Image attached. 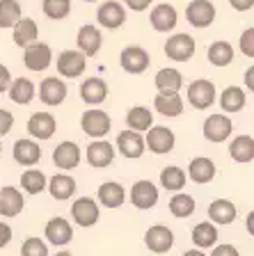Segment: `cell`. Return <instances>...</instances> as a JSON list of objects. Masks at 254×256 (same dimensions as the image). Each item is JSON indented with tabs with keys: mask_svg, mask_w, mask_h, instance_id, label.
I'll list each match as a JSON object with an SVG mask.
<instances>
[{
	"mask_svg": "<svg viewBox=\"0 0 254 256\" xmlns=\"http://www.w3.org/2000/svg\"><path fill=\"white\" fill-rule=\"evenodd\" d=\"M215 101H217V92L211 80L199 78V80H192L188 85V103L195 110H208Z\"/></svg>",
	"mask_w": 254,
	"mask_h": 256,
	"instance_id": "obj_1",
	"label": "cell"
},
{
	"mask_svg": "<svg viewBox=\"0 0 254 256\" xmlns=\"http://www.w3.org/2000/svg\"><path fill=\"white\" fill-rule=\"evenodd\" d=\"M23 64L30 71H46L53 64V48L44 42H32L23 50Z\"/></svg>",
	"mask_w": 254,
	"mask_h": 256,
	"instance_id": "obj_2",
	"label": "cell"
},
{
	"mask_svg": "<svg viewBox=\"0 0 254 256\" xmlns=\"http://www.w3.org/2000/svg\"><path fill=\"white\" fill-rule=\"evenodd\" d=\"M80 126H83V133L85 135H90V138L99 140V138H106V135L110 133L112 119H110V114H108V112L92 108V110L83 112V117H80Z\"/></svg>",
	"mask_w": 254,
	"mask_h": 256,
	"instance_id": "obj_3",
	"label": "cell"
},
{
	"mask_svg": "<svg viewBox=\"0 0 254 256\" xmlns=\"http://www.w3.org/2000/svg\"><path fill=\"white\" fill-rule=\"evenodd\" d=\"M197 50V44L190 34H185V32H179V34H172V37L165 42V55L169 60H174V62H188L192 60Z\"/></svg>",
	"mask_w": 254,
	"mask_h": 256,
	"instance_id": "obj_4",
	"label": "cell"
},
{
	"mask_svg": "<svg viewBox=\"0 0 254 256\" xmlns=\"http://www.w3.org/2000/svg\"><path fill=\"white\" fill-rule=\"evenodd\" d=\"M215 14H217L215 5H213L211 0H192L190 5L185 7V21L190 23L192 28H199V30L213 26Z\"/></svg>",
	"mask_w": 254,
	"mask_h": 256,
	"instance_id": "obj_5",
	"label": "cell"
},
{
	"mask_svg": "<svg viewBox=\"0 0 254 256\" xmlns=\"http://www.w3.org/2000/svg\"><path fill=\"white\" fill-rule=\"evenodd\" d=\"M96 23L108 30H117L126 23V7L117 0H106L101 2L99 10H96Z\"/></svg>",
	"mask_w": 254,
	"mask_h": 256,
	"instance_id": "obj_6",
	"label": "cell"
},
{
	"mask_svg": "<svg viewBox=\"0 0 254 256\" xmlns=\"http://www.w3.org/2000/svg\"><path fill=\"white\" fill-rule=\"evenodd\" d=\"M119 64H122V69L126 71V74L138 76L149 69L151 58H149V53L142 46H126L122 50V55H119Z\"/></svg>",
	"mask_w": 254,
	"mask_h": 256,
	"instance_id": "obj_7",
	"label": "cell"
},
{
	"mask_svg": "<svg viewBox=\"0 0 254 256\" xmlns=\"http://www.w3.org/2000/svg\"><path fill=\"white\" fill-rule=\"evenodd\" d=\"M87 69V55L80 50H62L58 55V74L62 78H78Z\"/></svg>",
	"mask_w": 254,
	"mask_h": 256,
	"instance_id": "obj_8",
	"label": "cell"
},
{
	"mask_svg": "<svg viewBox=\"0 0 254 256\" xmlns=\"http://www.w3.org/2000/svg\"><path fill=\"white\" fill-rule=\"evenodd\" d=\"M144 245H147L149 252H154V254H165V252H169L174 247V234L165 224H154L144 234Z\"/></svg>",
	"mask_w": 254,
	"mask_h": 256,
	"instance_id": "obj_9",
	"label": "cell"
},
{
	"mask_svg": "<svg viewBox=\"0 0 254 256\" xmlns=\"http://www.w3.org/2000/svg\"><path fill=\"white\" fill-rule=\"evenodd\" d=\"M144 144L149 146V151L156 156H163V154H169L174 149L176 144V138H174V130L167 126H151L147 133V140Z\"/></svg>",
	"mask_w": 254,
	"mask_h": 256,
	"instance_id": "obj_10",
	"label": "cell"
},
{
	"mask_svg": "<svg viewBox=\"0 0 254 256\" xmlns=\"http://www.w3.org/2000/svg\"><path fill=\"white\" fill-rule=\"evenodd\" d=\"M231 130H233L231 119L227 114H222V112L220 114H208L206 122H204V138L213 144H220L224 140H229Z\"/></svg>",
	"mask_w": 254,
	"mask_h": 256,
	"instance_id": "obj_11",
	"label": "cell"
},
{
	"mask_svg": "<svg viewBox=\"0 0 254 256\" xmlns=\"http://www.w3.org/2000/svg\"><path fill=\"white\" fill-rule=\"evenodd\" d=\"M149 23H151V28L156 32H172L176 28V23H179V12L169 2H160V5H156L151 10Z\"/></svg>",
	"mask_w": 254,
	"mask_h": 256,
	"instance_id": "obj_12",
	"label": "cell"
},
{
	"mask_svg": "<svg viewBox=\"0 0 254 256\" xmlns=\"http://www.w3.org/2000/svg\"><path fill=\"white\" fill-rule=\"evenodd\" d=\"M131 204L140 210H149L158 204V188L151 181L142 178V181H135L131 188Z\"/></svg>",
	"mask_w": 254,
	"mask_h": 256,
	"instance_id": "obj_13",
	"label": "cell"
},
{
	"mask_svg": "<svg viewBox=\"0 0 254 256\" xmlns=\"http://www.w3.org/2000/svg\"><path fill=\"white\" fill-rule=\"evenodd\" d=\"M144 138L138 133V130H122V133L117 135V151L124 156V158H128V160H138V158H142V154H144Z\"/></svg>",
	"mask_w": 254,
	"mask_h": 256,
	"instance_id": "obj_14",
	"label": "cell"
},
{
	"mask_svg": "<svg viewBox=\"0 0 254 256\" xmlns=\"http://www.w3.org/2000/svg\"><path fill=\"white\" fill-rule=\"evenodd\" d=\"M76 44H78L80 53L92 58V55H96L101 50V46H103V34H101V30L94 26V23H85V26H80V30H78Z\"/></svg>",
	"mask_w": 254,
	"mask_h": 256,
	"instance_id": "obj_15",
	"label": "cell"
},
{
	"mask_svg": "<svg viewBox=\"0 0 254 256\" xmlns=\"http://www.w3.org/2000/svg\"><path fill=\"white\" fill-rule=\"evenodd\" d=\"M71 218L78 226H94L99 222V204L90 197H80L71 206Z\"/></svg>",
	"mask_w": 254,
	"mask_h": 256,
	"instance_id": "obj_16",
	"label": "cell"
},
{
	"mask_svg": "<svg viewBox=\"0 0 254 256\" xmlns=\"http://www.w3.org/2000/svg\"><path fill=\"white\" fill-rule=\"evenodd\" d=\"M53 162L58 170H76L80 165V146L76 142H60L53 149Z\"/></svg>",
	"mask_w": 254,
	"mask_h": 256,
	"instance_id": "obj_17",
	"label": "cell"
},
{
	"mask_svg": "<svg viewBox=\"0 0 254 256\" xmlns=\"http://www.w3.org/2000/svg\"><path fill=\"white\" fill-rule=\"evenodd\" d=\"M58 128V122L51 112H35L30 119H28V133L37 140H51Z\"/></svg>",
	"mask_w": 254,
	"mask_h": 256,
	"instance_id": "obj_18",
	"label": "cell"
},
{
	"mask_svg": "<svg viewBox=\"0 0 254 256\" xmlns=\"http://www.w3.org/2000/svg\"><path fill=\"white\" fill-rule=\"evenodd\" d=\"M87 162L96 170H103V167L112 165V160H115V149H112V144L106 142V140H94V142L87 146Z\"/></svg>",
	"mask_w": 254,
	"mask_h": 256,
	"instance_id": "obj_19",
	"label": "cell"
},
{
	"mask_svg": "<svg viewBox=\"0 0 254 256\" xmlns=\"http://www.w3.org/2000/svg\"><path fill=\"white\" fill-rule=\"evenodd\" d=\"M23 206H26V202H23V194L19 188H0V215L3 218H16L23 210Z\"/></svg>",
	"mask_w": 254,
	"mask_h": 256,
	"instance_id": "obj_20",
	"label": "cell"
},
{
	"mask_svg": "<svg viewBox=\"0 0 254 256\" xmlns=\"http://www.w3.org/2000/svg\"><path fill=\"white\" fill-rule=\"evenodd\" d=\"M39 98L46 106H60L67 98V85L64 80H60L58 76L55 78H44L42 85H39Z\"/></svg>",
	"mask_w": 254,
	"mask_h": 256,
	"instance_id": "obj_21",
	"label": "cell"
},
{
	"mask_svg": "<svg viewBox=\"0 0 254 256\" xmlns=\"http://www.w3.org/2000/svg\"><path fill=\"white\" fill-rule=\"evenodd\" d=\"M12 37H14L16 46H21V48H26L28 44H32V42H37L39 39L37 21L30 18V16H21V18L14 23V28H12Z\"/></svg>",
	"mask_w": 254,
	"mask_h": 256,
	"instance_id": "obj_22",
	"label": "cell"
},
{
	"mask_svg": "<svg viewBox=\"0 0 254 256\" xmlns=\"http://www.w3.org/2000/svg\"><path fill=\"white\" fill-rule=\"evenodd\" d=\"M217 170H215V162H213L211 158H206V156H199V158H192L190 165H188V178L195 183H199V186H204V183H211L213 178H215Z\"/></svg>",
	"mask_w": 254,
	"mask_h": 256,
	"instance_id": "obj_23",
	"label": "cell"
},
{
	"mask_svg": "<svg viewBox=\"0 0 254 256\" xmlns=\"http://www.w3.org/2000/svg\"><path fill=\"white\" fill-rule=\"evenodd\" d=\"M80 98H83L87 106H101V103L108 98V85L103 78H87L80 85Z\"/></svg>",
	"mask_w": 254,
	"mask_h": 256,
	"instance_id": "obj_24",
	"label": "cell"
},
{
	"mask_svg": "<svg viewBox=\"0 0 254 256\" xmlns=\"http://www.w3.org/2000/svg\"><path fill=\"white\" fill-rule=\"evenodd\" d=\"M71 238H74V229H71V224L64 218H53L46 224V240L51 245L55 247L69 245Z\"/></svg>",
	"mask_w": 254,
	"mask_h": 256,
	"instance_id": "obj_25",
	"label": "cell"
},
{
	"mask_svg": "<svg viewBox=\"0 0 254 256\" xmlns=\"http://www.w3.org/2000/svg\"><path fill=\"white\" fill-rule=\"evenodd\" d=\"M154 108L163 117H179L183 112V98L179 96V92H158V96L154 98Z\"/></svg>",
	"mask_w": 254,
	"mask_h": 256,
	"instance_id": "obj_26",
	"label": "cell"
},
{
	"mask_svg": "<svg viewBox=\"0 0 254 256\" xmlns=\"http://www.w3.org/2000/svg\"><path fill=\"white\" fill-rule=\"evenodd\" d=\"M126 202V190L122 183L117 181H106L99 188V204L106 208H119Z\"/></svg>",
	"mask_w": 254,
	"mask_h": 256,
	"instance_id": "obj_27",
	"label": "cell"
},
{
	"mask_svg": "<svg viewBox=\"0 0 254 256\" xmlns=\"http://www.w3.org/2000/svg\"><path fill=\"white\" fill-rule=\"evenodd\" d=\"M14 160L23 167L37 165L39 160H42V149H39V144L32 142V140H19V142L14 144Z\"/></svg>",
	"mask_w": 254,
	"mask_h": 256,
	"instance_id": "obj_28",
	"label": "cell"
},
{
	"mask_svg": "<svg viewBox=\"0 0 254 256\" xmlns=\"http://www.w3.org/2000/svg\"><path fill=\"white\" fill-rule=\"evenodd\" d=\"M51 197L58 199V202H67L76 194V181L71 178L69 174H55L51 181L46 183Z\"/></svg>",
	"mask_w": 254,
	"mask_h": 256,
	"instance_id": "obj_29",
	"label": "cell"
},
{
	"mask_svg": "<svg viewBox=\"0 0 254 256\" xmlns=\"http://www.w3.org/2000/svg\"><path fill=\"white\" fill-rule=\"evenodd\" d=\"M7 94H10V98L16 106H28L35 98V82L30 78H12Z\"/></svg>",
	"mask_w": 254,
	"mask_h": 256,
	"instance_id": "obj_30",
	"label": "cell"
},
{
	"mask_svg": "<svg viewBox=\"0 0 254 256\" xmlns=\"http://www.w3.org/2000/svg\"><path fill=\"white\" fill-rule=\"evenodd\" d=\"M229 156H231V160L240 162V165L252 162L254 160V138H249V135L233 138V142L229 144Z\"/></svg>",
	"mask_w": 254,
	"mask_h": 256,
	"instance_id": "obj_31",
	"label": "cell"
},
{
	"mask_svg": "<svg viewBox=\"0 0 254 256\" xmlns=\"http://www.w3.org/2000/svg\"><path fill=\"white\" fill-rule=\"evenodd\" d=\"M208 220L213 224H231L236 220V206L229 199H215L208 206Z\"/></svg>",
	"mask_w": 254,
	"mask_h": 256,
	"instance_id": "obj_32",
	"label": "cell"
},
{
	"mask_svg": "<svg viewBox=\"0 0 254 256\" xmlns=\"http://www.w3.org/2000/svg\"><path fill=\"white\" fill-rule=\"evenodd\" d=\"M192 242H195V247H199V250H208V247H213L217 242V229L213 222H199L192 226V234H190Z\"/></svg>",
	"mask_w": 254,
	"mask_h": 256,
	"instance_id": "obj_33",
	"label": "cell"
},
{
	"mask_svg": "<svg viewBox=\"0 0 254 256\" xmlns=\"http://www.w3.org/2000/svg\"><path fill=\"white\" fill-rule=\"evenodd\" d=\"M220 108H222L224 112H229V114H233V112H240L245 108V92L240 90V87L231 85V87H224L222 94H220Z\"/></svg>",
	"mask_w": 254,
	"mask_h": 256,
	"instance_id": "obj_34",
	"label": "cell"
},
{
	"mask_svg": "<svg viewBox=\"0 0 254 256\" xmlns=\"http://www.w3.org/2000/svg\"><path fill=\"white\" fill-rule=\"evenodd\" d=\"M206 58L213 66H229L233 62V46L229 42H213L206 50Z\"/></svg>",
	"mask_w": 254,
	"mask_h": 256,
	"instance_id": "obj_35",
	"label": "cell"
},
{
	"mask_svg": "<svg viewBox=\"0 0 254 256\" xmlns=\"http://www.w3.org/2000/svg\"><path fill=\"white\" fill-rule=\"evenodd\" d=\"M158 92H179L183 87V76H181L179 69H172V66H165L156 74L154 78Z\"/></svg>",
	"mask_w": 254,
	"mask_h": 256,
	"instance_id": "obj_36",
	"label": "cell"
},
{
	"mask_svg": "<svg viewBox=\"0 0 254 256\" xmlns=\"http://www.w3.org/2000/svg\"><path fill=\"white\" fill-rule=\"evenodd\" d=\"M126 124L131 130H138V133H144L149 128L154 126V114L142 106H135L126 112Z\"/></svg>",
	"mask_w": 254,
	"mask_h": 256,
	"instance_id": "obj_37",
	"label": "cell"
},
{
	"mask_svg": "<svg viewBox=\"0 0 254 256\" xmlns=\"http://www.w3.org/2000/svg\"><path fill=\"white\" fill-rule=\"evenodd\" d=\"M195 197L192 194H185V192H176L174 197L169 199V213L174 218L183 220V218H190L195 213Z\"/></svg>",
	"mask_w": 254,
	"mask_h": 256,
	"instance_id": "obj_38",
	"label": "cell"
},
{
	"mask_svg": "<svg viewBox=\"0 0 254 256\" xmlns=\"http://www.w3.org/2000/svg\"><path fill=\"white\" fill-rule=\"evenodd\" d=\"M46 176L42 170H26L21 176V188L28 194H39V192L46 190Z\"/></svg>",
	"mask_w": 254,
	"mask_h": 256,
	"instance_id": "obj_39",
	"label": "cell"
},
{
	"mask_svg": "<svg viewBox=\"0 0 254 256\" xmlns=\"http://www.w3.org/2000/svg\"><path fill=\"white\" fill-rule=\"evenodd\" d=\"M160 186H163L165 190L179 192L181 188L185 186V172L181 170V167H176V165L165 167V170L160 172Z\"/></svg>",
	"mask_w": 254,
	"mask_h": 256,
	"instance_id": "obj_40",
	"label": "cell"
},
{
	"mask_svg": "<svg viewBox=\"0 0 254 256\" xmlns=\"http://www.w3.org/2000/svg\"><path fill=\"white\" fill-rule=\"evenodd\" d=\"M21 16L19 0H0V28H14V23Z\"/></svg>",
	"mask_w": 254,
	"mask_h": 256,
	"instance_id": "obj_41",
	"label": "cell"
},
{
	"mask_svg": "<svg viewBox=\"0 0 254 256\" xmlns=\"http://www.w3.org/2000/svg\"><path fill=\"white\" fill-rule=\"evenodd\" d=\"M42 10L48 18L62 21V18H67V16L71 14V0H44Z\"/></svg>",
	"mask_w": 254,
	"mask_h": 256,
	"instance_id": "obj_42",
	"label": "cell"
},
{
	"mask_svg": "<svg viewBox=\"0 0 254 256\" xmlns=\"http://www.w3.org/2000/svg\"><path fill=\"white\" fill-rule=\"evenodd\" d=\"M21 256H48V245L42 238H26L21 245Z\"/></svg>",
	"mask_w": 254,
	"mask_h": 256,
	"instance_id": "obj_43",
	"label": "cell"
},
{
	"mask_svg": "<svg viewBox=\"0 0 254 256\" xmlns=\"http://www.w3.org/2000/svg\"><path fill=\"white\" fill-rule=\"evenodd\" d=\"M238 46H240V53L254 60V28L243 30V34H240V39H238Z\"/></svg>",
	"mask_w": 254,
	"mask_h": 256,
	"instance_id": "obj_44",
	"label": "cell"
},
{
	"mask_svg": "<svg viewBox=\"0 0 254 256\" xmlns=\"http://www.w3.org/2000/svg\"><path fill=\"white\" fill-rule=\"evenodd\" d=\"M14 126V114L10 110H0V138H5Z\"/></svg>",
	"mask_w": 254,
	"mask_h": 256,
	"instance_id": "obj_45",
	"label": "cell"
},
{
	"mask_svg": "<svg viewBox=\"0 0 254 256\" xmlns=\"http://www.w3.org/2000/svg\"><path fill=\"white\" fill-rule=\"evenodd\" d=\"M211 256H240L238 250L233 245H229V242H222V245H213V252Z\"/></svg>",
	"mask_w": 254,
	"mask_h": 256,
	"instance_id": "obj_46",
	"label": "cell"
},
{
	"mask_svg": "<svg viewBox=\"0 0 254 256\" xmlns=\"http://www.w3.org/2000/svg\"><path fill=\"white\" fill-rule=\"evenodd\" d=\"M12 85V74L5 64H0V94H5Z\"/></svg>",
	"mask_w": 254,
	"mask_h": 256,
	"instance_id": "obj_47",
	"label": "cell"
},
{
	"mask_svg": "<svg viewBox=\"0 0 254 256\" xmlns=\"http://www.w3.org/2000/svg\"><path fill=\"white\" fill-rule=\"evenodd\" d=\"M151 2H154V0H124V5L131 12H147Z\"/></svg>",
	"mask_w": 254,
	"mask_h": 256,
	"instance_id": "obj_48",
	"label": "cell"
},
{
	"mask_svg": "<svg viewBox=\"0 0 254 256\" xmlns=\"http://www.w3.org/2000/svg\"><path fill=\"white\" fill-rule=\"evenodd\" d=\"M12 242V226L5 222H0V250Z\"/></svg>",
	"mask_w": 254,
	"mask_h": 256,
	"instance_id": "obj_49",
	"label": "cell"
},
{
	"mask_svg": "<svg viewBox=\"0 0 254 256\" xmlns=\"http://www.w3.org/2000/svg\"><path fill=\"white\" fill-rule=\"evenodd\" d=\"M229 5L236 12H249L254 7V0H229Z\"/></svg>",
	"mask_w": 254,
	"mask_h": 256,
	"instance_id": "obj_50",
	"label": "cell"
},
{
	"mask_svg": "<svg viewBox=\"0 0 254 256\" xmlns=\"http://www.w3.org/2000/svg\"><path fill=\"white\" fill-rule=\"evenodd\" d=\"M243 80H245V87H247L249 92H254V64H252V66H249L247 71H245Z\"/></svg>",
	"mask_w": 254,
	"mask_h": 256,
	"instance_id": "obj_51",
	"label": "cell"
},
{
	"mask_svg": "<svg viewBox=\"0 0 254 256\" xmlns=\"http://www.w3.org/2000/svg\"><path fill=\"white\" fill-rule=\"evenodd\" d=\"M245 226H247V234L254 236V210L247 215V218H245Z\"/></svg>",
	"mask_w": 254,
	"mask_h": 256,
	"instance_id": "obj_52",
	"label": "cell"
},
{
	"mask_svg": "<svg viewBox=\"0 0 254 256\" xmlns=\"http://www.w3.org/2000/svg\"><path fill=\"white\" fill-rule=\"evenodd\" d=\"M183 256H206V254H204V252H201L199 247H197V250H188V252H183Z\"/></svg>",
	"mask_w": 254,
	"mask_h": 256,
	"instance_id": "obj_53",
	"label": "cell"
},
{
	"mask_svg": "<svg viewBox=\"0 0 254 256\" xmlns=\"http://www.w3.org/2000/svg\"><path fill=\"white\" fill-rule=\"evenodd\" d=\"M55 256H71V254H69V252H58Z\"/></svg>",
	"mask_w": 254,
	"mask_h": 256,
	"instance_id": "obj_54",
	"label": "cell"
},
{
	"mask_svg": "<svg viewBox=\"0 0 254 256\" xmlns=\"http://www.w3.org/2000/svg\"><path fill=\"white\" fill-rule=\"evenodd\" d=\"M85 2H99V0H85Z\"/></svg>",
	"mask_w": 254,
	"mask_h": 256,
	"instance_id": "obj_55",
	"label": "cell"
},
{
	"mask_svg": "<svg viewBox=\"0 0 254 256\" xmlns=\"http://www.w3.org/2000/svg\"><path fill=\"white\" fill-rule=\"evenodd\" d=\"M0 151H3V144H0Z\"/></svg>",
	"mask_w": 254,
	"mask_h": 256,
	"instance_id": "obj_56",
	"label": "cell"
}]
</instances>
